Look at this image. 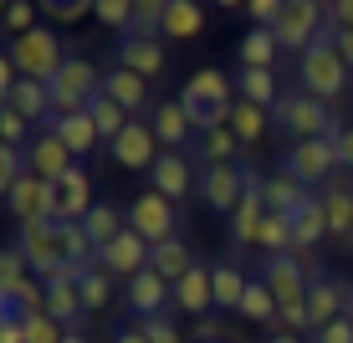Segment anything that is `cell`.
<instances>
[{
	"label": "cell",
	"instance_id": "cell-2",
	"mask_svg": "<svg viewBox=\"0 0 353 343\" xmlns=\"http://www.w3.org/2000/svg\"><path fill=\"white\" fill-rule=\"evenodd\" d=\"M297 77H302V92L318 97V103H338L348 92V62L338 52V26H323V36L297 57Z\"/></svg>",
	"mask_w": 353,
	"mask_h": 343
},
{
	"label": "cell",
	"instance_id": "cell-35",
	"mask_svg": "<svg viewBox=\"0 0 353 343\" xmlns=\"http://www.w3.org/2000/svg\"><path fill=\"white\" fill-rule=\"evenodd\" d=\"M236 92L246 97V103H256L272 113L276 103H282V88H276V72H241L236 77Z\"/></svg>",
	"mask_w": 353,
	"mask_h": 343
},
{
	"label": "cell",
	"instance_id": "cell-14",
	"mask_svg": "<svg viewBox=\"0 0 353 343\" xmlns=\"http://www.w3.org/2000/svg\"><path fill=\"white\" fill-rule=\"evenodd\" d=\"M149 256H154V246L139 236V231H123V236L113 241V246H103L97 251V266H103L108 277H139V272H149Z\"/></svg>",
	"mask_w": 353,
	"mask_h": 343
},
{
	"label": "cell",
	"instance_id": "cell-1",
	"mask_svg": "<svg viewBox=\"0 0 353 343\" xmlns=\"http://www.w3.org/2000/svg\"><path fill=\"white\" fill-rule=\"evenodd\" d=\"M241 92H236V77H225L221 67H200L194 77L179 88V108L190 113L194 133H215V128H230V113H236Z\"/></svg>",
	"mask_w": 353,
	"mask_h": 343
},
{
	"label": "cell",
	"instance_id": "cell-33",
	"mask_svg": "<svg viewBox=\"0 0 353 343\" xmlns=\"http://www.w3.org/2000/svg\"><path fill=\"white\" fill-rule=\"evenodd\" d=\"M82 231H88V236H92V246L103 251V246H113V241L128 231V215H118V205L97 200L92 210H88V220H82Z\"/></svg>",
	"mask_w": 353,
	"mask_h": 343
},
{
	"label": "cell",
	"instance_id": "cell-19",
	"mask_svg": "<svg viewBox=\"0 0 353 343\" xmlns=\"http://www.w3.org/2000/svg\"><path fill=\"white\" fill-rule=\"evenodd\" d=\"M26 159H31V175H36V179H46V185H57V179H62L72 164H77V159H72V149H67L62 139H57L52 128H46V133H36V139H31Z\"/></svg>",
	"mask_w": 353,
	"mask_h": 343
},
{
	"label": "cell",
	"instance_id": "cell-58",
	"mask_svg": "<svg viewBox=\"0 0 353 343\" xmlns=\"http://www.w3.org/2000/svg\"><path fill=\"white\" fill-rule=\"evenodd\" d=\"M266 343H302V338H297V333H272Z\"/></svg>",
	"mask_w": 353,
	"mask_h": 343
},
{
	"label": "cell",
	"instance_id": "cell-10",
	"mask_svg": "<svg viewBox=\"0 0 353 343\" xmlns=\"http://www.w3.org/2000/svg\"><path fill=\"white\" fill-rule=\"evenodd\" d=\"M261 282L272 287V297L282 302V308H297V302H307V292H312L307 262H302L297 251H287V256H266V266H261Z\"/></svg>",
	"mask_w": 353,
	"mask_h": 343
},
{
	"label": "cell",
	"instance_id": "cell-27",
	"mask_svg": "<svg viewBox=\"0 0 353 343\" xmlns=\"http://www.w3.org/2000/svg\"><path fill=\"white\" fill-rule=\"evenodd\" d=\"M118 67H128V72H139V77H159L164 72V46L159 41H143V36H123V41H118Z\"/></svg>",
	"mask_w": 353,
	"mask_h": 343
},
{
	"label": "cell",
	"instance_id": "cell-21",
	"mask_svg": "<svg viewBox=\"0 0 353 343\" xmlns=\"http://www.w3.org/2000/svg\"><path fill=\"white\" fill-rule=\"evenodd\" d=\"M103 97H113L123 113H139V108H149V77H139V72L113 62L103 72Z\"/></svg>",
	"mask_w": 353,
	"mask_h": 343
},
{
	"label": "cell",
	"instance_id": "cell-46",
	"mask_svg": "<svg viewBox=\"0 0 353 343\" xmlns=\"http://www.w3.org/2000/svg\"><path fill=\"white\" fill-rule=\"evenodd\" d=\"M0 21H6L10 41H16V36L36 31V6H31V0H10V6H6V16H0Z\"/></svg>",
	"mask_w": 353,
	"mask_h": 343
},
{
	"label": "cell",
	"instance_id": "cell-11",
	"mask_svg": "<svg viewBox=\"0 0 353 343\" xmlns=\"http://www.w3.org/2000/svg\"><path fill=\"white\" fill-rule=\"evenodd\" d=\"M282 169L297 185H318V179H333L338 169V139H307V144H292Z\"/></svg>",
	"mask_w": 353,
	"mask_h": 343
},
{
	"label": "cell",
	"instance_id": "cell-6",
	"mask_svg": "<svg viewBox=\"0 0 353 343\" xmlns=\"http://www.w3.org/2000/svg\"><path fill=\"white\" fill-rule=\"evenodd\" d=\"M174 226H179L174 200H164L159 190H143L139 200L128 205V231H139L149 246H164V241H174Z\"/></svg>",
	"mask_w": 353,
	"mask_h": 343
},
{
	"label": "cell",
	"instance_id": "cell-50",
	"mask_svg": "<svg viewBox=\"0 0 353 343\" xmlns=\"http://www.w3.org/2000/svg\"><path fill=\"white\" fill-rule=\"evenodd\" d=\"M41 16H52V21H62V26H72V21L92 16V6H82V0H46Z\"/></svg>",
	"mask_w": 353,
	"mask_h": 343
},
{
	"label": "cell",
	"instance_id": "cell-7",
	"mask_svg": "<svg viewBox=\"0 0 353 343\" xmlns=\"http://www.w3.org/2000/svg\"><path fill=\"white\" fill-rule=\"evenodd\" d=\"M323 26H327V6H318V0H287V16H282V26H276V41H282V52L302 57L323 36Z\"/></svg>",
	"mask_w": 353,
	"mask_h": 343
},
{
	"label": "cell",
	"instance_id": "cell-16",
	"mask_svg": "<svg viewBox=\"0 0 353 343\" xmlns=\"http://www.w3.org/2000/svg\"><path fill=\"white\" fill-rule=\"evenodd\" d=\"M128 308L139 313V317H164L169 308H174V282H164L159 272H139L128 282Z\"/></svg>",
	"mask_w": 353,
	"mask_h": 343
},
{
	"label": "cell",
	"instance_id": "cell-36",
	"mask_svg": "<svg viewBox=\"0 0 353 343\" xmlns=\"http://www.w3.org/2000/svg\"><path fill=\"white\" fill-rule=\"evenodd\" d=\"M205 31V10L194 6V0H169L164 10V36H179V41H190V36Z\"/></svg>",
	"mask_w": 353,
	"mask_h": 343
},
{
	"label": "cell",
	"instance_id": "cell-51",
	"mask_svg": "<svg viewBox=\"0 0 353 343\" xmlns=\"http://www.w3.org/2000/svg\"><path fill=\"white\" fill-rule=\"evenodd\" d=\"M190 343H225V323H221V317H194Z\"/></svg>",
	"mask_w": 353,
	"mask_h": 343
},
{
	"label": "cell",
	"instance_id": "cell-56",
	"mask_svg": "<svg viewBox=\"0 0 353 343\" xmlns=\"http://www.w3.org/2000/svg\"><path fill=\"white\" fill-rule=\"evenodd\" d=\"M113 343H149V338H143V328L133 323V328H118V333H113Z\"/></svg>",
	"mask_w": 353,
	"mask_h": 343
},
{
	"label": "cell",
	"instance_id": "cell-20",
	"mask_svg": "<svg viewBox=\"0 0 353 343\" xmlns=\"http://www.w3.org/2000/svg\"><path fill=\"white\" fill-rule=\"evenodd\" d=\"M0 108H16V113H21V118H31L36 128L57 118V108H52V88H46V82H36V77H21V82H16V92L0 97Z\"/></svg>",
	"mask_w": 353,
	"mask_h": 343
},
{
	"label": "cell",
	"instance_id": "cell-3",
	"mask_svg": "<svg viewBox=\"0 0 353 343\" xmlns=\"http://www.w3.org/2000/svg\"><path fill=\"white\" fill-rule=\"evenodd\" d=\"M272 118H276V128L287 133V139H297V144H307V139H338V118L327 113V103H318V97H307V92H282V103L272 108Z\"/></svg>",
	"mask_w": 353,
	"mask_h": 343
},
{
	"label": "cell",
	"instance_id": "cell-17",
	"mask_svg": "<svg viewBox=\"0 0 353 343\" xmlns=\"http://www.w3.org/2000/svg\"><path fill=\"white\" fill-rule=\"evenodd\" d=\"M307 313H312V333H323L327 323L348 317V282H338V277H312Z\"/></svg>",
	"mask_w": 353,
	"mask_h": 343
},
{
	"label": "cell",
	"instance_id": "cell-5",
	"mask_svg": "<svg viewBox=\"0 0 353 343\" xmlns=\"http://www.w3.org/2000/svg\"><path fill=\"white\" fill-rule=\"evenodd\" d=\"M46 88H52V108H57V118H62V113H82V108H88L92 97L103 92V72H97L88 57H67V67L57 72Z\"/></svg>",
	"mask_w": 353,
	"mask_h": 343
},
{
	"label": "cell",
	"instance_id": "cell-52",
	"mask_svg": "<svg viewBox=\"0 0 353 343\" xmlns=\"http://www.w3.org/2000/svg\"><path fill=\"white\" fill-rule=\"evenodd\" d=\"M0 343H26V317H16V313L0 317Z\"/></svg>",
	"mask_w": 353,
	"mask_h": 343
},
{
	"label": "cell",
	"instance_id": "cell-45",
	"mask_svg": "<svg viewBox=\"0 0 353 343\" xmlns=\"http://www.w3.org/2000/svg\"><path fill=\"white\" fill-rule=\"evenodd\" d=\"M92 16L103 21V26H113V31H133V0H97L92 6Z\"/></svg>",
	"mask_w": 353,
	"mask_h": 343
},
{
	"label": "cell",
	"instance_id": "cell-57",
	"mask_svg": "<svg viewBox=\"0 0 353 343\" xmlns=\"http://www.w3.org/2000/svg\"><path fill=\"white\" fill-rule=\"evenodd\" d=\"M338 52H343V62L353 72V31H338Z\"/></svg>",
	"mask_w": 353,
	"mask_h": 343
},
{
	"label": "cell",
	"instance_id": "cell-23",
	"mask_svg": "<svg viewBox=\"0 0 353 343\" xmlns=\"http://www.w3.org/2000/svg\"><path fill=\"white\" fill-rule=\"evenodd\" d=\"M46 317L67 328V333H82L88 328V308H82V292L72 282H46Z\"/></svg>",
	"mask_w": 353,
	"mask_h": 343
},
{
	"label": "cell",
	"instance_id": "cell-38",
	"mask_svg": "<svg viewBox=\"0 0 353 343\" xmlns=\"http://www.w3.org/2000/svg\"><path fill=\"white\" fill-rule=\"evenodd\" d=\"M88 118H92V124H97V133H103V139H108V144H113V139H118V133H123V128L133 124V118L123 113V108H118V103H113V97H103V92H97V97H92V103H88Z\"/></svg>",
	"mask_w": 353,
	"mask_h": 343
},
{
	"label": "cell",
	"instance_id": "cell-55",
	"mask_svg": "<svg viewBox=\"0 0 353 343\" xmlns=\"http://www.w3.org/2000/svg\"><path fill=\"white\" fill-rule=\"evenodd\" d=\"M338 164H343V169H353V128H343V133H338Z\"/></svg>",
	"mask_w": 353,
	"mask_h": 343
},
{
	"label": "cell",
	"instance_id": "cell-59",
	"mask_svg": "<svg viewBox=\"0 0 353 343\" xmlns=\"http://www.w3.org/2000/svg\"><path fill=\"white\" fill-rule=\"evenodd\" d=\"M62 343H88V333H67Z\"/></svg>",
	"mask_w": 353,
	"mask_h": 343
},
{
	"label": "cell",
	"instance_id": "cell-53",
	"mask_svg": "<svg viewBox=\"0 0 353 343\" xmlns=\"http://www.w3.org/2000/svg\"><path fill=\"white\" fill-rule=\"evenodd\" d=\"M318 343H353V317H338V323H327Z\"/></svg>",
	"mask_w": 353,
	"mask_h": 343
},
{
	"label": "cell",
	"instance_id": "cell-4",
	"mask_svg": "<svg viewBox=\"0 0 353 343\" xmlns=\"http://www.w3.org/2000/svg\"><path fill=\"white\" fill-rule=\"evenodd\" d=\"M6 57L21 67V77H36V82H52L57 72L67 67V46L57 41V31H46V26H36L26 36H16V41H6Z\"/></svg>",
	"mask_w": 353,
	"mask_h": 343
},
{
	"label": "cell",
	"instance_id": "cell-13",
	"mask_svg": "<svg viewBox=\"0 0 353 343\" xmlns=\"http://www.w3.org/2000/svg\"><path fill=\"white\" fill-rule=\"evenodd\" d=\"M113 164L133 169V175H149V169L159 164V139H154V128L143 124V118H133V124L113 139Z\"/></svg>",
	"mask_w": 353,
	"mask_h": 343
},
{
	"label": "cell",
	"instance_id": "cell-49",
	"mask_svg": "<svg viewBox=\"0 0 353 343\" xmlns=\"http://www.w3.org/2000/svg\"><path fill=\"white\" fill-rule=\"evenodd\" d=\"M139 328H143V338H149V343H185V333L169 323V313L164 317H139Z\"/></svg>",
	"mask_w": 353,
	"mask_h": 343
},
{
	"label": "cell",
	"instance_id": "cell-54",
	"mask_svg": "<svg viewBox=\"0 0 353 343\" xmlns=\"http://www.w3.org/2000/svg\"><path fill=\"white\" fill-rule=\"evenodd\" d=\"M327 26L353 31V0H338V6H327Z\"/></svg>",
	"mask_w": 353,
	"mask_h": 343
},
{
	"label": "cell",
	"instance_id": "cell-40",
	"mask_svg": "<svg viewBox=\"0 0 353 343\" xmlns=\"http://www.w3.org/2000/svg\"><path fill=\"white\" fill-rule=\"evenodd\" d=\"M164 10H169V0H139V6H133V31L128 36L159 41V36H164Z\"/></svg>",
	"mask_w": 353,
	"mask_h": 343
},
{
	"label": "cell",
	"instance_id": "cell-37",
	"mask_svg": "<svg viewBox=\"0 0 353 343\" xmlns=\"http://www.w3.org/2000/svg\"><path fill=\"white\" fill-rule=\"evenodd\" d=\"M276 313H282V302L272 297V287H266L261 277H251L246 302H241V317H251V323H266V328H272V323H276Z\"/></svg>",
	"mask_w": 353,
	"mask_h": 343
},
{
	"label": "cell",
	"instance_id": "cell-31",
	"mask_svg": "<svg viewBox=\"0 0 353 343\" xmlns=\"http://www.w3.org/2000/svg\"><path fill=\"white\" fill-rule=\"evenodd\" d=\"M307 200H312V190L297 185L287 169H276V175L266 179V210H272V215H297Z\"/></svg>",
	"mask_w": 353,
	"mask_h": 343
},
{
	"label": "cell",
	"instance_id": "cell-22",
	"mask_svg": "<svg viewBox=\"0 0 353 343\" xmlns=\"http://www.w3.org/2000/svg\"><path fill=\"white\" fill-rule=\"evenodd\" d=\"M46 128H52L57 139H62L67 149H72V159H88L97 144H103V133H97V124L88 118V108H82V113H62V118H52Z\"/></svg>",
	"mask_w": 353,
	"mask_h": 343
},
{
	"label": "cell",
	"instance_id": "cell-18",
	"mask_svg": "<svg viewBox=\"0 0 353 343\" xmlns=\"http://www.w3.org/2000/svg\"><path fill=\"white\" fill-rule=\"evenodd\" d=\"M149 128H154V139H159L169 154H179V149H185V144L194 139V124H190L185 108H179V97H159V103H154Z\"/></svg>",
	"mask_w": 353,
	"mask_h": 343
},
{
	"label": "cell",
	"instance_id": "cell-43",
	"mask_svg": "<svg viewBox=\"0 0 353 343\" xmlns=\"http://www.w3.org/2000/svg\"><path fill=\"white\" fill-rule=\"evenodd\" d=\"M77 292H82V308H88V313H103L108 302H113V277L97 266L92 277H82V287H77Z\"/></svg>",
	"mask_w": 353,
	"mask_h": 343
},
{
	"label": "cell",
	"instance_id": "cell-34",
	"mask_svg": "<svg viewBox=\"0 0 353 343\" xmlns=\"http://www.w3.org/2000/svg\"><path fill=\"white\" fill-rule=\"evenodd\" d=\"M149 266H154V272H159L164 282H179V277H190V272H194L200 262H194V256H190V246H185V241L174 236V241H164V246H154Z\"/></svg>",
	"mask_w": 353,
	"mask_h": 343
},
{
	"label": "cell",
	"instance_id": "cell-9",
	"mask_svg": "<svg viewBox=\"0 0 353 343\" xmlns=\"http://www.w3.org/2000/svg\"><path fill=\"white\" fill-rule=\"evenodd\" d=\"M92 205H97L92 200V175L82 169V159H77V164L52 185V220H57V226H77V220H88Z\"/></svg>",
	"mask_w": 353,
	"mask_h": 343
},
{
	"label": "cell",
	"instance_id": "cell-60",
	"mask_svg": "<svg viewBox=\"0 0 353 343\" xmlns=\"http://www.w3.org/2000/svg\"><path fill=\"white\" fill-rule=\"evenodd\" d=\"M348 317H353V282H348Z\"/></svg>",
	"mask_w": 353,
	"mask_h": 343
},
{
	"label": "cell",
	"instance_id": "cell-42",
	"mask_svg": "<svg viewBox=\"0 0 353 343\" xmlns=\"http://www.w3.org/2000/svg\"><path fill=\"white\" fill-rule=\"evenodd\" d=\"M256 246H266V256H287L292 251V215H266Z\"/></svg>",
	"mask_w": 353,
	"mask_h": 343
},
{
	"label": "cell",
	"instance_id": "cell-25",
	"mask_svg": "<svg viewBox=\"0 0 353 343\" xmlns=\"http://www.w3.org/2000/svg\"><path fill=\"white\" fill-rule=\"evenodd\" d=\"M323 210H327V236L348 241L353 236V185H348V179L333 175L323 185Z\"/></svg>",
	"mask_w": 353,
	"mask_h": 343
},
{
	"label": "cell",
	"instance_id": "cell-29",
	"mask_svg": "<svg viewBox=\"0 0 353 343\" xmlns=\"http://www.w3.org/2000/svg\"><path fill=\"white\" fill-rule=\"evenodd\" d=\"M236 57H241V72H272V62L282 57V41H276V31H246L241 36V46H236Z\"/></svg>",
	"mask_w": 353,
	"mask_h": 343
},
{
	"label": "cell",
	"instance_id": "cell-30",
	"mask_svg": "<svg viewBox=\"0 0 353 343\" xmlns=\"http://www.w3.org/2000/svg\"><path fill=\"white\" fill-rule=\"evenodd\" d=\"M149 179H154V190H159L164 200H185V195H190V159L164 149L159 164L149 169Z\"/></svg>",
	"mask_w": 353,
	"mask_h": 343
},
{
	"label": "cell",
	"instance_id": "cell-39",
	"mask_svg": "<svg viewBox=\"0 0 353 343\" xmlns=\"http://www.w3.org/2000/svg\"><path fill=\"white\" fill-rule=\"evenodd\" d=\"M230 133H236L241 144H261V133H266V108H256V103H246V97H241L236 113H230Z\"/></svg>",
	"mask_w": 353,
	"mask_h": 343
},
{
	"label": "cell",
	"instance_id": "cell-24",
	"mask_svg": "<svg viewBox=\"0 0 353 343\" xmlns=\"http://www.w3.org/2000/svg\"><path fill=\"white\" fill-rule=\"evenodd\" d=\"M174 308H185L194 317H210V308H215V277H210V266H194L190 277L174 282Z\"/></svg>",
	"mask_w": 353,
	"mask_h": 343
},
{
	"label": "cell",
	"instance_id": "cell-12",
	"mask_svg": "<svg viewBox=\"0 0 353 343\" xmlns=\"http://www.w3.org/2000/svg\"><path fill=\"white\" fill-rule=\"evenodd\" d=\"M200 195L210 210L236 215V205L246 200V169L241 164H200Z\"/></svg>",
	"mask_w": 353,
	"mask_h": 343
},
{
	"label": "cell",
	"instance_id": "cell-28",
	"mask_svg": "<svg viewBox=\"0 0 353 343\" xmlns=\"http://www.w3.org/2000/svg\"><path fill=\"white\" fill-rule=\"evenodd\" d=\"M0 308L16 317H41L46 313V282L41 277H21L10 287H0Z\"/></svg>",
	"mask_w": 353,
	"mask_h": 343
},
{
	"label": "cell",
	"instance_id": "cell-32",
	"mask_svg": "<svg viewBox=\"0 0 353 343\" xmlns=\"http://www.w3.org/2000/svg\"><path fill=\"white\" fill-rule=\"evenodd\" d=\"M210 277H215V308H221V313H241L251 277L241 272L236 262H215V266H210Z\"/></svg>",
	"mask_w": 353,
	"mask_h": 343
},
{
	"label": "cell",
	"instance_id": "cell-41",
	"mask_svg": "<svg viewBox=\"0 0 353 343\" xmlns=\"http://www.w3.org/2000/svg\"><path fill=\"white\" fill-rule=\"evenodd\" d=\"M236 154H241V139L230 128H215V133L200 139V159L205 164H236Z\"/></svg>",
	"mask_w": 353,
	"mask_h": 343
},
{
	"label": "cell",
	"instance_id": "cell-26",
	"mask_svg": "<svg viewBox=\"0 0 353 343\" xmlns=\"http://www.w3.org/2000/svg\"><path fill=\"white\" fill-rule=\"evenodd\" d=\"M323 236H327V210H323V195H312V200L292 215V251L307 256L312 246H323Z\"/></svg>",
	"mask_w": 353,
	"mask_h": 343
},
{
	"label": "cell",
	"instance_id": "cell-44",
	"mask_svg": "<svg viewBox=\"0 0 353 343\" xmlns=\"http://www.w3.org/2000/svg\"><path fill=\"white\" fill-rule=\"evenodd\" d=\"M31 128L36 124H31V118H21L16 108H0V144H6V149H31V139H26Z\"/></svg>",
	"mask_w": 353,
	"mask_h": 343
},
{
	"label": "cell",
	"instance_id": "cell-47",
	"mask_svg": "<svg viewBox=\"0 0 353 343\" xmlns=\"http://www.w3.org/2000/svg\"><path fill=\"white\" fill-rule=\"evenodd\" d=\"M21 277H31V262H26V251L10 241V246L0 251V287H10V282H21Z\"/></svg>",
	"mask_w": 353,
	"mask_h": 343
},
{
	"label": "cell",
	"instance_id": "cell-48",
	"mask_svg": "<svg viewBox=\"0 0 353 343\" xmlns=\"http://www.w3.org/2000/svg\"><path fill=\"white\" fill-rule=\"evenodd\" d=\"M67 338V328L57 323V317H26V343H62Z\"/></svg>",
	"mask_w": 353,
	"mask_h": 343
},
{
	"label": "cell",
	"instance_id": "cell-15",
	"mask_svg": "<svg viewBox=\"0 0 353 343\" xmlns=\"http://www.w3.org/2000/svg\"><path fill=\"white\" fill-rule=\"evenodd\" d=\"M6 210L16 215V226H46V220H52V185L36 179V175H26L16 190L6 195ZM52 226H57V220H52Z\"/></svg>",
	"mask_w": 353,
	"mask_h": 343
},
{
	"label": "cell",
	"instance_id": "cell-8",
	"mask_svg": "<svg viewBox=\"0 0 353 343\" xmlns=\"http://www.w3.org/2000/svg\"><path fill=\"white\" fill-rule=\"evenodd\" d=\"M16 246L26 251V262H31V277H41V282H52L57 272L67 266V251H62V231L46 220V226H21L16 231Z\"/></svg>",
	"mask_w": 353,
	"mask_h": 343
}]
</instances>
